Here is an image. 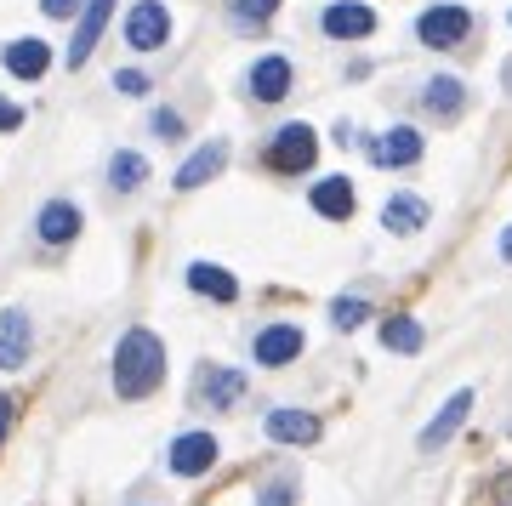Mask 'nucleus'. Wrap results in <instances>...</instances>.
<instances>
[{"label": "nucleus", "instance_id": "obj_1", "mask_svg": "<svg viewBox=\"0 0 512 506\" xmlns=\"http://www.w3.org/2000/svg\"><path fill=\"white\" fill-rule=\"evenodd\" d=\"M165 381V342L154 330H126L114 347V393L120 398H148Z\"/></svg>", "mask_w": 512, "mask_h": 506}, {"label": "nucleus", "instance_id": "obj_2", "mask_svg": "<svg viewBox=\"0 0 512 506\" xmlns=\"http://www.w3.org/2000/svg\"><path fill=\"white\" fill-rule=\"evenodd\" d=\"M416 35H421V46H461L473 35V12L467 6H427L416 18Z\"/></svg>", "mask_w": 512, "mask_h": 506}, {"label": "nucleus", "instance_id": "obj_3", "mask_svg": "<svg viewBox=\"0 0 512 506\" xmlns=\"http://www.w3.org/2000/svg\"><path fill=\"white\" fill-rule=\"evenodd\" d=\"M313 160H319V137H313L308 126H285L274 137V148H268V165H274V171H285V177L308 171Z\"/></svg>", "mask_w": 512, "mask_h": 506}, {"label": "nucleus", "instance_id": "obj_4", "mask_svg": "<svg viewBox=\"0 0 512 506\" xmlns=\"http://www.w3.org/2000/svg\"><path fill=\"white\" fill-rule=\"evenodd\" d=\"M126 40L137 52H160L165 40H171V12H165L160 0H137L126 18Z\"/></svg>", "mask_w": 512, "mask_h": 506}, {"label": "nucleus", "instance_id": "obj_5", "mask_svg": "<svg viewBox=\"0 0 512 506\" xmlns=\"http://www.w3.org/2000/svg\"><path fill=\"white\" fill-rule=\"evenodd\" d=\"M217 438L211 433H183L171 450H165V467L177 472V478H200V472H211L217 467Z\"/></svg>", "mask_w": 512, "mask_h": 506}, {"label": "nucleus", "instance_id": "obj_6", "mask_svg": "<svg viewBox=\"0 0 512 506\" xmlns=\"http://www.w3.org/2000/svg\"><path fill=\"white\" fill-rule=\"evenodd\" d=\"M109 18H114V0H86V12H80V23H74L69 69H86V57L97 52V40H103V29H109Z\"/></svg>", "mask_w": 512, "mask_h": 506}, {"label": "nucleus", "instance_id": "obj_7", "mask_svg": "<svg viewBox=\"0 0 512 506\" xmlns=\"http://www.w3.org/2000/svg\"><path fill=\"white\" fill-rule=\"evenodd\" d=\"M29 347H35V325L23 308L0 313V370H23L29 364Z\"/></svg>", "mask_w": 512, "mask_h": 506}, {"label": "nucleus", "instance_id": "obj_8", "mask_svg": "<svg viewBox=\"0 0 512 506\" xmlns=\"http://www.w3.org/2000/svg\"><path fill=\"white\" fill-rule=\"evenodd\" d=\"M467 410H473V387H461V393H450L444 398V410L433 421H427V427H421V450H439V444H450V438L461 433V421H467Z\"/></svg>", "mask_w": 512, "mask_h": 506}, {"label": "nucleus", "instance_id": "obj_9", "mask_svg": "<svg viewBox=\"0 0 512 506\" xmlns=\"http://www.w3.org/2000/svg\"><path fill=\"white\" fill-rule=\"evenodd\" d=\"M370 29H376V12L359 6V0H336V6H325V35L330 40H365Z\"/></svg>", "mask_w": 512, "mask_h": 506}, {"label": "nucleus", "instance_id": "obj_10", "mask_svg": "<svg viewBox=\"0 0 512 506\" xmlns=\"http://www.w3.org/2000/svg\"><path fill=\"white\" fill-rule=\"evenodd\" d=\"M268 438L274 444H313L319 438V416L296 410V404H279V410H268Z\"/></svg>", "mask_w": 512, "mask_h": 506}, {"label": "nucleus", "instance_id": "obj_11", "mask_svg": "<svg viewBox=\"0 0 512 506\" xmlns=\"http://www.w3.org/2000/svg\"><path fill=\"white\" fill-rule=\"evenodd\" d=\"M251 353H256V364H291L296 353H302V330H296V325H268V330H256Z\"/></svg>", "mask_w": 512, "mask_h": 506}, {"label": "nucleus", "instance_id": "obj_12", "mask_svg": "<svg viewBox=\"0 0 512 506\" xmlns=\"http://www.w3.org/2000/svg\"><path fill=\"white\" fill-rule=\"evenodd\" d=\"M0 57H6V69L18 74V80H40V74L52 69V46L35 40V35H29V40H6V52H0Z\"/></svg>", "mask_w": 512, "mask_h": 506}, {"label": "nucleus", "instance_id": "obj_13", "mask_svg": "<svg viewBox=\"0 0 512 506\" xmlns=\"http://www.w3.org/2000/svg\"><path fill=\"white\" fill-rule=\"evenodd\" d=\"M370 160L376 165H416L421 160V137L410 126H393V131H382V137L370 143Z\"/></svg>", "mask_w": 512, "mask_h": 506}, {"label": "nucleus", "instance_id": "obj_14", "mask_svg": "<svg viewBox=\"0 0 512 506\" xmlns=\"http://www.w3.org/2000/svg\"><path fill=\"white\" fill-rule=\"evenodd\" d=\"M222 165H228V143H205V148H194V154H188L183 160V171H177V188H205V182L217 177Z\"/></svg>", "mask_w": 512, "mask_h": 506}, {"label": "nucleus", "instance_id": "obj_15", "mask_svg": "<svg viewBox=\"0 0 512 506\" xmlns=\"http://www.w3.org/2000/svg\"><path fill=\"white\" fill-rule=\"evenodd\" d=\"M461 103H467V86H461L456 74H439V80H427V91H421V109L433 114V120H456Z\"/></svg>", "mask_w": 512, "mask_h": 506}, {"label": "nucleus", "instance_id": "obj_16", "mask_svg": "<svg viewBox=\"0 0 512 506\" xmlns=\"http://www.w3.org/2000/svg\"><path fill=\"white\" fill-rule=\"evenodd\" d=\"M382 228H387V234H421V228H427V199L393 194L382 205Z\"/></svg>", "mask_w": 512, "mask_h": 506}, {"label": "nucleus", "instance_id": "obj_17", "mask_svg": "<svg viewBox=\"0 0 512 506\" xmlns=\"http://www.w3.org/2000/svg\"><path fill=\"white\" fill-rule=\"evenodd\" d=\"M35 228H40V239H46V245H69V239L80 234V211H74L69 199H52V205H40Z\"/></svg>", "mask_w": 512, "mask_h": 506}, {"label": "nucleus", "instance_id": "obj_18", "mask_svg": "<svg viewBox=\"0 0 512 506\" xmlns=\"http://www.w3.org/2000/svg\"><path fill=\"white\" fill-rule=\"evenodd\" d=\"M313 211L330 222H348L353 217V188L348 177H325V182H313Z\"/></svg>", "mask_w": 512, "mask_h": 506}, {"label": "nucleus", "instance_id": "obj_19", "mask_svg": "<svg viewBox=\"0 0 512 506\" xmlns=\"http://www.w3.org/2000/svg\"><path fill=\"white\" fill-rule=\"evenodd\" d=\"M291 91V63L285 57H262L251 69V97H262V103H279Z\"/></svg>", "mask_w": 512, "mask_h": 506}, {"label": "nucleus", "instance_id": "obj_20", "mask_svg": "<svg viewBox=\"0 0 512 506\" xmlns=\"http://www.w3.org/2000/svg\"><path fill=\"white\" fill-rule=\"evenodd\" d=\"M188 285L200 290V296H211V302H234L239 296V279L228 268H217V262H194L188 268Z\"/></svg>", "mask_w": 512, "mask_h": 506}, {"label": "nucleus", "instance_id": "obj_21", "mask_svg": "<svg viewBox=\"0 0 512 506\" xmlns=\"http://www.w3.org/2000/svg\"><path fill=\"white\" fill-rule=\"evenodd\" d=\"M143 182H148V160H143V154H131V148H120V154L109 160V188H120V194H137Z\"/></svg>", "mask_w": 512, "mask_h": 506}, {"label": "nucleus", "instance_id": "obj_22", "mask_svg": "<svg viewBox=\"0 0 512 506\" xmlns=\"http://www.w3.org/2000/svg\"><path fill=\"white\" fill-rule=\"evenodd\" d=\"M200 393H205L211 410H228V404H239V393H245V376H239V370H211Z\"/></svg>", "mask_w": 512, "mask_h": 506}, {"label": "nucleus", "instance_id": "obj_23", "mask_svg": "<svg viewBox=\"0 0 512 506\" xmlns=\"http://www.w3.org/2000/svg\"><path fill=\"white\" fill-rule=\"evenodd\" d=\"M421 342H427V336H421L416 319H387V325H382V347H387V353H421Z\"/></svg>", "mask_w": 512, "mask_h": 506}, {"label": "nucleus", "instance_id": "obj_24", "mask_svg": "<svg viewBox=\"0 0 512 506\" xmlns=\"http://www.w3.org/2000/svg\"><path fill=\"white\" fill-rule=\"evenodd\" d=\"M330 319H336V330H359L370 319V302L365 296H342V302H330Z\"/></svg>", "mask_w": 512, "mask_h": 506}, {"label": "nucleus", "instance_id": "obj_25", "mask_svg": "<svg viewBox=\"0 0 512 506\" xmlns=\"http://www.w3.org/2000/svg\"><path fill=\"white\" fill-rule=\"evenodd\" d=\"M279 12V0H234V18L239 23H268Z\"/></svg>", "mask_w": 512, "mask_h": 506}, {"label": "nucleus", "instance_id": "obj_26", "mask_svg": "<svg viewBox=\"0 0 512 506\" xmlns=\"http://www.w3.org/2000/svg\"><path fill=\"white\" fill-rule=\"evenodd\" d=\"M148 126H154V137H165V143H177V137H183V114L154 109V120H148Z\"/></svg>", "mask_w": 512, "mask_h": 506}, {"label": "nucleus", "instance_id": "obj_27", "mask_svg": "<svg viewBox=\"0 0 512 506\" xmlns=\"http://www.w3.org/2000/svg\"><path fill=\"white\" fill-rule=\"evenodd\" d=\"M114 86L126 91V97H143V91H148V74H143V69H120V74H114Z\"/></svg>", "mask_w": 512, "mask_h": 506}, {"label": "nucleus", "instance_id": "obj_28", "mask_svg": "<svg viewBox=\"0 0 512 506\" xmlns=\"http://www.w3.org/2000/svg\"><path fill=\"white\" fill-rule=\"evenodd\" d=\"M46 6V18H74V12H86V0H40Z\"/></svg>", "mask_w": 512, "mask_h": 506}, {"label": "nucleus", "instance_id": "obj_29", "mask_svg": "<svg viewBox=\"0 0 512 506\" xmlns=\"http://www.w3.org/2000/svg\"><path fill=\"white\" fill-rule=\"evenodd\" d=\"M490 495H495V506H512V472H501V478H495Z\"/></svg>", "mask_w": 512, "mask_h": 506}, {"label": "nucleus", "instance_id": "obj_30", "mask_svg": "<svg viewBox=\"0 0 512 506\" xmlns=\"http://www.w3.org/2000/svg\"><path fill=\"white\" fill-rule=\"evenodd\" d=\"M262 506H291V484H274V489H262Z\"/></svg>", "mask_w": 512, "mask_h": 506}, {"label": "nucleus", "instance_id": "obj_31", "mask_svg": "<svg viewBox=\"0 0 512 506\" xmlns=\"http://www.w3.org/2000/svg\"><path fill=\"white\" fill-rule=\"evenodd\" d=\"M23 126V109H12V103H0V131H12Z\"/></svg>", "mask_w": 512, "mask_h": 506}, {"label": "nucleus", "instance_id": "obj_32", "mask_svg": "<svg viewBox=\"0 0 512 506\" xmlns=\"http://www.w3.org/2000/svg\"><path fill=\"white\" fill-rule=\"evenodd\" d=\"M6 433H12V398L0 393V444H6Z\"/></svg>", "mask_w": 512, "mask_h": 506}, {"label": "nucleus", "instance_id": "obj_33", "mask_svg": "<svg viewBox=\"0 0 512 506\" xmlns=\"http://www.w3.org/2000/svg\"><path fill=\"white\" fill-rule=\"evenodd\" d=\"M501 256H507V262H512V228H507V234H501Z\"/></svg>", "mask_w": 512, "mask_h": 506}]
</instances>
